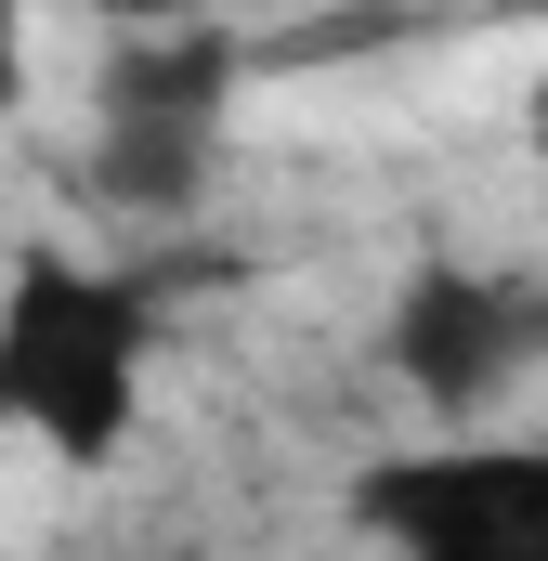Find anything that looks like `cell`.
I'll return each instance as SVG.
<instances>
[{"mask_svg":"<svg viewBox=\"0 0 548 561\" xmlns=\"http://www.w3.org/2000/svg\"><path fill=\"white\" fill-rule=\"evenodd\" d=\"M236 79H249V39L209 13L118 26L92 53V196L132 222H196L236 144Z\"/></svg>","mask_w":548,"mask_h":561,"instance_id":"7a4b0ae2","label":"cell"},{"mask_svg":"<svg viewBox=\"0 0 548 561\" xmlns=\"http://www.w3.org/2000/svg\"><path fill=\"white\" fill-rule=\"evenodd\" d=\"M353 536L392 561H548V431H431L366 457Z\"/></svg>","mask_w":548,"mask_h":561,"instance_id":"277c9868","label":"cell"},{"mask_svg":"<svg viewBox=\"0 0 548 561\" xmlns=\"http://www.w3.org/2000/svg\"><path fill=\"white\" fill-rule=\"evenodd\" d=\"M13 105H26V26L0 13V118H13Z\"/></svg>","mask_w":548,"mask_h":561,"instance_id":"5b68a950","label":"cell"},{"mask_svg":"<svg viewBox=\"0 0 548 561\" xmlns=\"http://www.w3.org/2000/svg\"><path fill=\"white\" fill-rule=\"evenodd\" d=\"M536 131H548V92H536Z\"/></svg>","mask_w":548,"mask_h":561,"instance_id":"8992f818","label":"cell"},{"mask_svg":"<svg viewBox=\"0 0 548 561\" xmlns=\"http://www.w3.org/2000/svg\"><path fill=\"white\" fill-rule=\"evenodd\" d=\"M379 366L444 431L510 419L548 379V275L536 262H406L392 313H379Z\"/></svg>","mask_w":548,"mask_h":561,"instance_id":"3957f363","label":"cell"},{"mask_svg":"<svg viewBox=\"0 0 548 561\" xmlns=\"http://www.w3.org/2000/svg\"><path fill=\"white\" fill-rule=\"evenodd\" d=\"M157 275H118L92 249H13L0 275V431L66 457V470H118L144 431L157 379Z\"/></svg>","mask_w":548,"mask_h":561,"instance_id":"6da1fadb","label":"cell"}]
</instances>
